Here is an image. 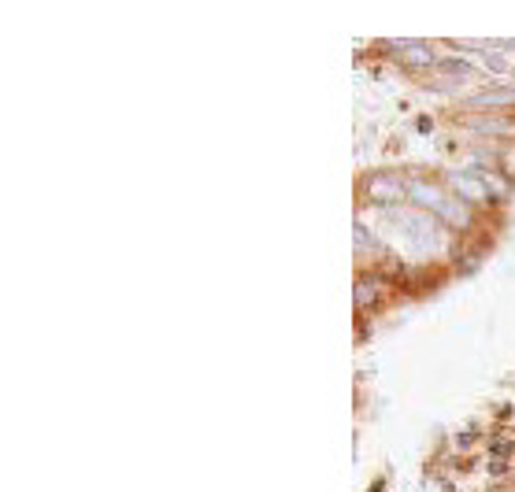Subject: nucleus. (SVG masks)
Returning <instances> with one entry per match:
<instances>
[{
    "instance_id": "f257e3e1",
    "label": "nucleus",
    "mask_w": 515,
    "mask_h": 492,
    "mask_svg": "<svg viewBox=\"0 0 515 492\" xmlns=\"http://www.w3.org/2000/svg\"><path fill=\"white\" fill-rule=\"evenodd\" d=\"M412 197H415L419 204H427L434 215H445V207L452 204L438 186H431V181H412Z\"/></svg>"
},
{
    "instance_id": "f03ea898",
    "label": "nucleus",
    "mask_w": 515,
    "mask_h": 492,
    "mask_svg": "<svg viewBox=\"0 0 515 492\" xmlns=\"http://www.w3.org/2000/svg\"><path fill=\"white\" fill-rule=\"evenodd\" d=\"M404 197V186H401V178H371V200H382V204H397Z\"/></svg>"
},
{
    "instance_id": "7ed1b4c3",
    "label": "nucleus",
    "mask_w": 515,
    "mask_h": 492,
    "mask_svg": "<svg viewBox=\"0 0 515 492\" xmlns=\"http://www.w3.org/2000/svg\"><path fill=\"white\" fill-rule=\"evenodd\" d=\"M452 186H457V193H464L467 200H490V186L482 174H457Z\"/></svg>"
},
{
    "instance_id": "20e7f679",
    "label": "nucleus",
    "mask_w": 515,
    "mask_h": 492,
    "mask_svg": "<svg viewBox=\"0 0 515 492\" xmlns=\"http://www.w3.org/2000/svg\"><path fill=\"white\" fill-rule=\"evenodd\" d=\"M397 52L404 56V64H415V67L434 64V48H431V45H422V41H401V45H397Z\"/></svg>"
},
{
    "instance_id": "39448f33",
    "label": "nucleus",
    "mask_w": 515,
    "mask_h": 492,
    "mask_svg": "<svg viewBox=\"0 0 515 492\" xmlns=\"http://www.w3.org/2000/svg\"><path fill=\"white\" fill-rule=\"evenodd\" d=\"M475 104L478 108H497V104H515V93H482V97H475Z\"/></svg>"
}]
</instances>
